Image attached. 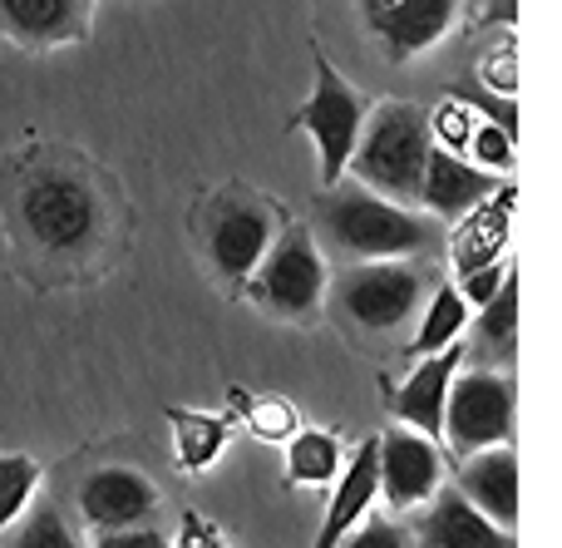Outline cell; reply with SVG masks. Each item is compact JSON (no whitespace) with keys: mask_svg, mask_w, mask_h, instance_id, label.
Returning a JSON list of instances; mask_svg holds the SVG:
<instances>
[{"mask_svg":"<svg viewBox=\"0 0 562 548\" xmlns=\"http://www.w3.org/2000/svg\"><path fill=\"white\" fill-rule=\"evenodd\" d=\"M429 154V119L419 104H380L375 114L360 124L356 154H350L346 174H356L360 188L390 198V203H409L419 193V168Z\"/></svg>","mask_w":562,"mask_h":548,"instance_id":"cell-1","label":"cell"},{"mask_svg":"<svg viewBox=\"0 0 562 548\" xmlns=\"http://www.w3.org/2000/svg\"><path fill=\"white\" fill-rule=\"evenodd\" d=\"M326 233L340 253L375 262V257H415L429 247L435 223L409 213L405 203L370 193V188H330L326 198Z\"/></svg>","mask_w":562,"mask_h":548,"instance_id":"cell-2","label":"cell"},{"mask_svg":"<svg viewBox=\"0 0 562 548\" xmlns=\"http://www.w3.org/2000/svg\"><path fill=\"white\" fill-rule=\"evenodd\" d=\"M360 124H366V104L360 94L340 79V69L330 65L326 55H316V89L311 99L296 109L291 128L316 138V158H321V188H336L346 178V164L356 154V138H360Z\"/></svg>","mask_w":562,"mask_h":548,"instance_id":"cell-3","label":"cell"},{"mask_svg":"<svg viewBox=\"0 0 562 548\" xmlns=\"http://www.w3.org/2000/svg\"><path fill=\"white\" fill-rule=\"evenodd\" d=\"M514 381L494 371H454L445 395V435L454 455H474L488 450V445L514 440Z\"/></svg>","mask_w":562,"mask_h":548,"instance_id":"cell-4","label":"cell"},{"mask_svg":"<svg viewBox=\"0 0 562 548\" xmlns=\"http://www.w3.org/2000/svg\"><path fill=\"white\" fill-rule=\"evenodd\" d=\"M20 223L49 253H75V247H85L94 237L99 203L79 178L45 168V174H35L20 188Z\"/></svg>","mask_w":562,"mask_h":548,"instance_id":"cell-5","label":"cell"},{"mask_svg":"<svg viewBox=\"0 0 562 548\" xmlns=\"http://www.w3.org/2000/svg\"><path fill=\"white\" fill-rule=\"evenodd\" d=\"M252 292L262 306H272L277 316H311L326 292V262H321L316 237L301 223H291L286 233L272 237V247L262 253L252 272Z\"/></svg>","mask_w":562,"mask_h":548,"instance_id":"cell-6","label":"cell"},{"mask_svg":"<svg viewBox=\"0 0 562 548\" xmlns=\"http://www.w3.org/2000/svg\"><path fill=\"white\" fill-rule=\"evenodd\" d=\"M419 297H425V272L409 267L405 257H375L360 262L356 272H346L340 282V306L356 326L366 332H390L405 316H415Z\"/></svg>","mask_w":562,"mask_h":548,"instance_id":"cell-7","label":"cell"},{"mask_svg":"<svg viewBox=\"0 0 562 548\" xmlns=\"http://www.w3.org/2000/svg\"><path fill=\"white\" fill-rule=\"evenodd\" d=\"M277 227H272V213H267L262 198H227L223 208L213 213L207 223V257L213 267L227 277V282H247L262 262V253L272 247Z\"/></svg>","mask_w":562,"mask_h":548,"instance_id":"cell-8","label":"cell"},{"mask_svg":"<svg viewBox=\"0 0 562 548\" xmlns=\"http://www.w3.org/2000/svg\"><path fill=\"white\" fill-rule=\"evenodd\" d=\"M375 465H380V494L395 514L419 510L439 490V450L425 435L390 430L375 435Z\"/></svg>","mask_w":562,"mask_h":548,"instance_id":"cell-9","label":"cell"},{"mask_svg":"<svg viewBox=\"0 0 562 548\" xmlns=\"http://www.w3.org/2000/svg\"><path fill=\"white\" fill-rule=\"evenodd\" d=\"M494 174L479 164H469L464 154H449V148H435L429 144L425 154V168H419V203H425L429 217H464L474 203H484L494 193Z\"/></svg>","mask_w":562,"mask_h":548,"instance_id":"cell-10","label":"cell"},{"mask_svg":"<svg viewBox=\"0 0 562 548\" xmlns=\"http://www.w3.org/2000/svg\"><path fill=\"white\" fill-rule=\"evenodd\" d=\"M158 504V490L134 470V465H109V470L89 474L85 490H79V510H85L89 529H128V524H144Z\"/></svg>","mask_w":562,"mask_h":548,"instance_id":"cell-11","label":"cell"},{"mask_svg":"<svg viewBox=\"0 0 562 548\" xmlns=\"http://www.w3.org/2000/svg\"><path fill=\"white\" fill-rule=\"evenodd\" d=\"M459 366H464L459 342L425 356V361L405 376V385L390 391V411H395L409 430L425 435V440H439V435H445V395H449V381H454Z\"/></svg>","mask_w":562,"mask_h":548,"instance_id":"cell-12","label":"cell"},{"mask_svg":"<svg viewBox=\"0 0 562 548\" xmlns=\"http://www.w3.org/2000/svg\"><path fill=\"white\" fill-rule=\"evenodd\" d=\"M459 494L474 504L479 514L498 524V529H514L518 524V455L514 445H488V450L464 455L459 465Z\"/></svg>","mask_w":562,"mask_h":548,"instance_id":"cell-13","label":"cell"},{"mask_svg":"<svg viewBox=\"0 0 562 548\" xmlns=\"http://www.w3.org/2000/svg\"><path fill=\"white\" fill-rule=\"evenodd\" d=\"M425 504L429 514L419 519V548H518L514 529H498L459 490H435Z\"/></svg>","mask_w":562,"mask_h":548,"instance_id":"cell-14","label":"cell"},{"mask_svg":"<svg viewBox=\"0 0 562 548\" xmlns=\"http://www.w3.org/2000/svg\"><path fill=\"white\" fill-rule=\"evenodd\" d=\"M375 494H380V465H375V435H370V440L350 455L346 470L336 474V494H330V510H326V519H321V534L311 548H336L370 514Z\"/></svg>","mask_w":562,"mask_h":548,"instance_id":"cell-15","label":"cell"},{"mask_svg":"<svg viewBox=\"0 0 562 548\" xmlns=\"http://www.w3.org/2000/svg\"><path fill=\"white\" fill-rule=\"evenodd\" d=\"M89 0H0V35L20 45H65L85 30Z\"/></svg>","mask_w":562,"mask_h":548,"instance_id":"cell-16","label":"cell"},{"mask_svg":"<svg viewBox=\"0 0 562 548\" xmlns=\"http://www.w3.org/2000/svg\"><path fill=\"white\" fill-rule=\"evenodd\" d=\"M459 15V0H390V10H380L370 25L380 30V40L390 45L395 59H409L419 49H429Z\"/></svg>","mask_w":562,"mask_h":548,"instance_id":"cell-17","label":"cell"},{"mask_svg":"<svg viewBox=\"0 0 562 548\" xmlns=\"http://www.w3.org/2000/svg\"><path fill=\"white\" fill-rule=\"evenodd\" d=\"M514 188L498 183L484 203H474L464 213V227L454 237V272H474V267H488L504 257V243H508V217H514Z\"/></svg>","mask_w":562,"mask_h":548,"instance_id":"cell-18","label":"cell"},{"mask_svg":"<svg viewBox=\"0 0 562 548\" xmlns=\"http://www.w3.org/2000/svg\"><path fill=\"white\" fill-rule=\"evenodd\" d=\"M168 430H173V450H178V465H183L188 474L207 470V465L223 455L227 445V430H233V421L227 415H198V411H168Z\"/></svg>","mask_w":562,"mask_h":548,"instance_id":"cell-19","label":"cell"},{"mask_svg":"<svg viewBox=\"0 0 562 548\" xmlns=\"http://www.w3.org/2000/svg\"><path fill=\"white\" fill-rule=\"evenodd\" d=\"M340 474V440L326 430H296L286 440V484L326 490Z\"/></svg>","mask_w":562,"mask_h":548,"instance_id":"cell-20","label":"cell"},{"mask_svg":"<svg viewBox=\"0 0 562 548\" xmlns=\"http://www.w3.org/2000/svg\"><path fill=\"white\" fill-rule=\"evenodd\" d=\"M469 322V302L459 297V287H439L435 297H429L425 316H419V332L415 342H409V356H435L445 351V346L459 342V332H464Z\"/></svg>","mask_w":562,"mask_h":548,"instance_id":"cell-21","label":"cell"},{"mask_svg":"<svg viewBox=\"0 0 562 548\" xmlns=\"http://www.w3.org/2000/svg\"><path fill=\"white\" fill-rule=\"evenodd\" d=\"M233 405L247 415V425H252V435L257 440H272V445H286L291 435L301 430V421H296V411H291L286 401H277V395H247L243 385H233Z\"/></svg>","mask_w":562,"mask_h":548,"instance_id":"cell-22","label":"cell"},{"mask_svg":"<svg viewBox=\"0 0 562 548\" xmlns=\"http://www.w3.org/2000/svg\"><path fill=\"white\" fill-rule=\"evenodd\" d=\"M40 465L30 455H0V534L25 514V504L35 500Z\"/></svg>","mask_w":562,"mask_h":548,"instance_id":"cell-23","label":"cell"},{"mask_svg":"<svg viewBox=\"0 0 562 548\" xmlns=\"http://www.w3.org/2000/svg\"><path fill=\"white\" fill-rule=\"evenodd\" d=\"M479 336H484L488 346H498V351H514V336H518V277L508 272L504 282H498V292L488 297L484 306H479Z\"/></svg>","mask_w":562,"mask_h":548,"instance_id":"cell-24","label":"cell"},{"mask_svg":"<svg viewBox=\"0 0 562 548\" xmlns=\"http://www.w3.org/2000/svg\"><path fill=\"white\" fill-rule=\"evenodd\" d=\"M464 154L479 158V168H488V174H514V134L498 128L494 119H474V134H469Z\"/></svg>","mask_w":562,"mask_h":548,"instance_id":"cell-25","label":"cell"},{"mask_svg":"<svg viewBox=\"0 0 562 548\" xmlns=\"http://www.w3.org/2000/svg\"><path fill=\"white\" fill-rule=\"evenodd\" d=\"M429 119V138H435L439 148H449V154H464V144H469V134H474V109L464 104V99H445V104L435 109V114H425Z\"/></svg>","mask_w":562,"mask_h":548,"instance_id":"cell-26","label":"cell"},{"mask_svg":"<svg viewBox=\"0 0 562 548\" xmlns=\"http://www.w3.org/2000/svg\"><path fill=\"white\" fill-rule=\"evenodd\" d=\"M15 548H79V539L69 534L65 514H59L55 504H35V514L25 519V529H20Z\"/></svg>","mask_w":562,"mask_h":548,"instance_id":"cell-27","label":"cell"},{"mask_svg":"<svg viewBox=\"0 0 562 548\" xmlns=\"http://www.w3.org/2000/svg\"><path fill=\"white\" fill-rule=\"evenodd\" d=\"M336 548H409V539H405V529L390 519H360Z\"/></svg>","mask_w":562,"mask_h":548,"instance_id":"cell-28","label":"cell"},{"mask_svg":"<svg viewBox=\"0 0 562 548\" xmlns=\"http://www.w3.org/2000/svg\"><path fill=\"white\" fill-rule=\"evenodd\" d=\"M479 75H484V89L514 94V89H518V49H514V40H504V45H498L494 55H484Z\"/></svg>","mask_w":562,"mask_h":548,"instance_id":"cell-29","label":"cell"},{"mask_svg":"<svg viewBox=\"0 0 562 548\" xmlns=\"http://www.w3.org/2000/svg\"><path fill=\"white\" fill-rule=\"evenodd\" d=\"M508 272H514V267H508L504 257H498V262H488V267H474V272H464V277H459V282H464V287H459V297H464L469 306H484L488 297L498 292V282H504Z\"/></svg>","mask_w":562,"mask_h":548,"instance_id":"cell-30","label":"cell"},{"mask_svg":"<svg viewBox=\"0 0 562 548\" xmlns=\"http://www.w3.org/2000/svg\"><path fill=\"white\" fill-rule=\"evenodd\" d=\"M173 548H227V544L198 510H183V524H178V544Z\"/></svg>","mask_w":562,"mask_h":548,"instance_id":"cell-31","label":"cell"},{"mask_svg":"<svg viewBox=\"0 0 562 548\" xmlns=\"http://www.w3.org/2000/svg\"><path fill=\"white\" fill-rule=\"evenodd\" d=\"M94 548H168L164 534L144 529V524H128V529H104L94 539Z\"/></svg>","mask_w":562,"mask_h":548,"instance_id":"cell-32","label":"cell"},{"mask_svg":"<svg viewBox=\"0 0 562 548\" xmlns=\"http://www.w3.org/2000/svg\"><path fill=\"white\" fill-rule=\"evenodd\" d=\"M380 10H390V0H366V15H370V20H375Z\"/></svg>","mask_w":562,"mask_h":548,"instance_id":"cell-33","label":"cell"}]
</instances>
